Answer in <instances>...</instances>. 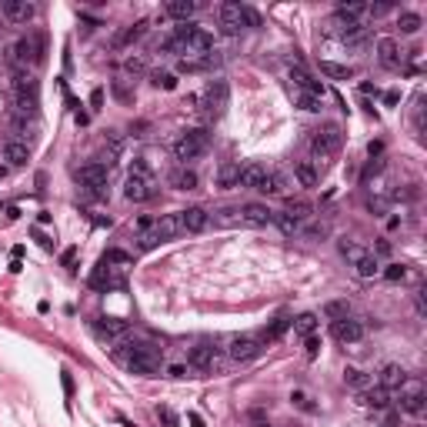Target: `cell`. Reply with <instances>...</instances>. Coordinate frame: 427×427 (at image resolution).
Segmentation results:
<instances>
[{
  "label": "cell",
  "instance_id": "2e32d148",
  "mask_svg": "<svg viewBox=\"0 0 427 427\" xmlns=\"http://www.w3.org/2000/svg\"><path fill=\"white\" fill-rule=\"evenodd\" d=\"M180 214V227H184V234H201L210 227V214L204 210V207H187V210H177Z\"/></svg>",
  "mask_w": 427,
  "mask_h": 427
},
{
  "label": "cell",
  "instance_id": "bcb514c9",
  "mask_svg": "<svg viewBox=\"0 0 427 427\" xmlns=\"http://www.w3.org/2000/svg\"><path fill=\"white\" fill-rule=\"evenodd\" d=\"M317 351H321V341H317V337L310 334V337H307V357L314 361V357H317Z\"/></svg>",
  "mask_w": 427,
  "mask_h": 427
},
{
  "label": "cell",
  "instance_id": "d6a6232c",
  "mask_svg": "<svg viewBox=\"0 0 427 427\" xmlns=\"http://www.w3.org/2000/svg\"><path fill=\"white\" fill-rule=\"evenodd\" d=\"M210 224H214V227H234V224H244V221H241V207H224V210L210 214Z\"/></svg>",
  "mask_w": 427,
  "mask_h": 427
},
{
  "label": "cell",
  "instance_id": "5bb4252c",
  "mask_svg": "<svg viewBox=\"0 0 427 427\" xmlns=\"http://www.w3.org/2000/svg\"><path fill=\"white\" fill-rule=\"evenodd\" d=\"M330 334L341 344H357L364 337V324L357 317H341V321H330Z\"/></svg>",
  "mask_w": 427,
  "mask_h": 427
},
{
  "label": "cell",
  "instance_id": "f546056e",
  "mask_svg": "<svg viewBox=\"0 0 427 427\" xmlns=\"http://www.w3.org/2000/svg\"><path fill=\"white\" fill-rule=\"evenodd\" d=\"M321 74L330 77V80H354V67L334 64V60H321Z\"/></svg>",
  "mask_w": 427,
  "mask_h": 427
},
{
  "label": "cell",
  "instance_id": "74e56055",
  "mask_svg": "<svg viewBox=\"0 0 427 427\" xmlns=\"http://www.w3.org/2000/svg\"><path fill=\"white\" fill-rule=\"evenodd\" d=\"M324 314H327V321H341V317H351V304L347 301H330L324 307Z\"/></svg>",
  "mask_w": 427,
  "mask_h": 427
},
{
  "label": "cell",
  "instance_id": "4dcf8cb0",
  "mask_svg": "<svg viewBox=\"0 0 427 427\" xmlns=\"http://www.w3.org/2000/svg\"><path fill=\"white\" fill-rule=\"evenodd\" d=\"M354 271H357V277H364V280H371V277H377L380 274V260H377L374 254L367 251L357 264H354Z\"/></svg>",
  "mask_w": 427,
  "mask_h": 427
},
{
  "label": "cell",
  "instance_id": "ba28073f",
  "mask_svg": "<svg viewBox=\"0 0 427 427\" xmlns=\"http://www.w3.org/2000/svg\"><path fill=\"white\" fill-rule=\"evenodd\" d=\"M221 354H224V347L217 341H197L191 347V354H187V364H191L194 374H210V371H217Z\"/></svg>",
  "mask_w": 427,
  "mask_h": 427
},
{
  "label": "cell",
  "instance_id": "60d3db41",
  "mask_svg": "<svg viewBox=\"0 0 427 427\" xmlns=\"http://www.w3.org/2000/svg\"><path fill=\"white\" fill-rule=\"evenodd\" d=\"M164 374H167V377H197L194 371H191V364H184V361H177V364H167V367H164Z\"/></svg>",
  "mask_w": 427,
  "mask_h": 427
},
{
  "label": "cell",
  "instance_id": "f1b7e54d",
  "mask_svg": "<svg viewBox=\"0 0 427 427\" xmlns=\"http://www.w3.org/2000/svg\"><path fill=\"white\" fill-rule=\"evenodd\" d=\"M291 97H294V103H297L301 110H307V114H317V110L324 107V97L307 94V90H297V87H291Z\"/></svg>",
  "mask_w": 427,
  "mask_h": 427
},
{
  "label": "cell",
  "instance_id": "9a60e30c",
  "mask_svg": "<svg viewBox=\"0 0 427 427\" xmlns=\"http://www.w3.org/2000/svg\"><path fill=\"white\" fill-rule=\"evenodd\" d=\"M377 60H380V67H387V71H401L404 67V51L398 47L394 37L377 40Z\"/></svg>",
  "mask_w": 427,
  "mask_h": 427
},
{
  "label": "cell",
  "instance_id": "9c48e42d",
  "mask_svg": "<svg viewBox=\"0 0 427 427\" xmlns=\"http://www.w3.org/2000/svg\"><path fill=\"white\" fill-rule=\"evenodd\" d=\"M154 194H157V184H154L147 164H134V171H130V177H127V184H124V197L141 204V201H151Z\"/></svg>",
  "mask_w": 427,
  "mask_h": 427
},
{
  "label": "cell",
  "instance_id": "d4e9b609",
  "mask_svg": "<svg viewBox=\"0 0 427 427\" xmlns=\"http://www.w3.org/2000/svg\"><path fill=\"white\" fill-rule=\"evenodd\" d=\"M144 34H147V21H137V24L124 27V30L114 37V51H124V47H130V44H137Z\"/></svg>",
  "mask_w": 427,
  "mask_h": 427
},
{
  "label": "cell",
  "instance_id": "c3c4849f",
  "mask_svg": "<svg viewBox=\"0 0 427 427\" xmlns=\"http://www.w3.org/2000/svg\"><path fill=\"white\" fill-rule=\"evenodd\" d=\"M254 427H271L267 421H254Z\"/></svg>",
  "mask_w": 427,
  "mask_h": 427
},
{
  "label": "cell",
  "instance_id": "7bdbcfd3",
  "mask_svg": "<svg viewBox=\"0 0 427 427\" xmlns=\"http://www.w3.org/2000/svg\"><path fill=\"white\" fill-rule=\"evenodd\" d=\"M144 67H147V64H144V57H127V60H124V71H127V74H141Z\"/></svg>",
  "mask_w": 427,
  "mask_h": 427
},
{
  "label": "cell",
  "instance_id": "7c38bea8",
  "mask_svg": "<svg viewBox=\"0 0 427 427\" xmlns=\"http://www.w3.org/2000/svg\"><path fill=\"white\" fill-rule=\"evenodd\" d=\"M424 401H427V394H424V387L421 384H404L401 391H398V407H401L404 414H424Z\"/></svg>",
  "mask_w": 427,
  "mask_h": 427
},
{
  "label": "cell",
  "instance_id": "4316f807",
  "mask_svg": "<svg viewBox=\"0 0 427 427\" xmlns=\"http://www.w3.org/2000/svg\"><path fill=\"white\" fill-rule=\"evenodd\" d=\"M164 14H167V17H174V21H184V24H187V21L197 14V3H194V0H171V3L164 7Z\"/></svg>",
  "mask_w": 427,
  "mask_h": 427
},
{
  "label": "cell",
  "instance_id": "cb8c5ba5",
  "mask_svg": "<svg viewBox=\"0 0 427 427\" xmlns=\"http://www.w3.org/2000/svg\"><path fill=\"white\" fill-rule=\"evenodd\" d=\"M3 160L10 164V167H24L27 160H30V144H24V141H7L3 144Z\"/></svg>",
  "mask_w": 427,
  "mask_h": 427
},
{
  "label": "cell",
  "instance_id": "e575fe53",
  "mask_svg": "<svg viewBox=\"0 0 427 427\" xmlns=\"http://www.w3.org/2000/svg\"><path fill=\"white\" fill-rule=\"evenodd\" d=\"M271 224H277L280 230H284V234H287V237L301 234V221H294V217H291L287 210H277V214H274V221H271Z\"/></svg>",
  "mask_w": 427,
  "mask_h": 427
},
{
  "label": "cell",
  "instance_id": "8992f818",
  "mask_svg": "<svg viewBox=\"0 0 427 427\" xmlns=\"http://www.w3.org/2000/svg\"><path fill=\"white\" fill-rule=\"evenodd\" d=\"M341 144H344V137H341V127L337 124H324L314 130V137H310V151H314V164H321L324 167L327 157H334V154L341 151Z\"/></svg>",
  "mask_w": 427,
  "mask_h": 427
},
{
  "label": "cell",
  "instance_id": "ffe728a7",
  "mask_svg": "<svg viewBox=\"0 0 427 427\" xmlns=\"http://www.w3.org/2000/svg\"><path fill=\"white\" fill-rule=\"evenodd\" d=\"M404 384H407V371H404L401 364H387V367H380V374H377V387H384V391H401Z\"/></svg>",
  "mask_w": 427,
  "mask_h": 427
},
{
  "label": "cell",
  "instance_id": "ac0fdd59",
  "mask_svg": "<svg viewBox=\"0 0 427 427\" xmlns=\"http://www.w3.org/2000/svg\"><path fill=\"white\" fill-rule=\"evenodd\" d=\"M241 221L251 227H267L274 221V210H271L267 204H244V207H241Z\"/></svg>",
  "mask_w": 427,
  "mask_h": 427
},
{
  "label": "cell",
  "instance_id": "b9f144b4",
  "mask_svg": "<svg viewBox=\"0 0 427 427\" xmlns=\"http://www.w3.org/2000/svg\"><path fill=\"white\" fill-rule=\"evenodd\" d=\"M384 277H387V280H404V277H407V267H404V264H387Z\"/></svg>",
  "mask_w": 427,
  "mask_h": 427
},
{
  "label": "cell",
  "instance_id": "52a82bcc",
  "mask_svg": "<svg viewBox=\"0 0 427 427\" xmlns=\"http://www.w3.org/2000/svg\"><path fill=\"white\" fill-rule=\"evenodd\" d=\"M7 57H10V64H14L17 71H27V67L40 64V57H44V40H40V34H30V37L14 40V47H10Z\"/></svg>",
  "mask_w": 427,
  "mask_h": 427
},
{
  "label": "cell",
  "instance_id": "1f68e13d",
  "mask_svg": "<svg viewBox=\"0 0 427 427\" xmlns=\"http://www.w3.org/2000/svg\"><path fill=\"white\" fill-rule=\"evenodd\" d=\"M237 180H241V164H224V167L217 171V187H221V191L237 187Z\"/></svg>",
  "mask_w": 427,
  "mask_h": 427
},
{
  "label": "cell",
  "instance_id": "d590c367",
  "mask_svg": "<svg viewBox=\"0 0 427 427\" xmlns=\"http://www.w3.org/2000/svg\"><path fill=\"white\" fill-rule=\"evenodd\" d=\"M344 384H351V387H357V391H364V387L374 384V377H367L364 371H357V367H347V371H344Z\"/></svg>",
  "mask_w": 427,
  "mask_h": 427
},
{
  "label": "cell",
  "instance_id": "44dd1931",
  "mask_svg": "<svg viewBox=\"0 0 427 427\" xmlns=\"http://www.w3.org/2000/svg\"><path fill=\"white\" fill-rule=\"evenodd\" d=\"M127 321H121V317H97V324H94V330H97V337L101 341H121L127 334Z\"/></svg>",
  "mask_w": 427,
  "mask_h": 427
},
{
  "label": "cell",
  "instance_id": "603a6c76",
  "mask_svg": "<svg viewBox=\"0 0 427 427\" xmlns=\"http://www.w3.org/2000/svg\"><path fill=\"white\" fill-rule=\"evenodd\" d=\"M157 227V237H160V244H167V241H174L184 234V227H180V214H164V217H157L154 221Z\"/></svg>",
  "mask_w": 427,
  "mask_h": 427
},
{
  "label": "cell",
  "instance_id": "83f0119b",
  "mask_svg": "<svg viewBox=\"0 0 427 427\" xmlns=\"http://www.w3.org/2000/svg\"><path fill=\"white\" fill-rule=\"evenodd\" d=\"M167 184H171L174 191H194V187H197V174H194L191 167H177L174 174L167 177Z\"/></svg>",
  "mask_w": 427,
  "mask_h": 427
},
{
  "label": "cell",
  "instance_id": "30bf717a",
  "mask_svg": "<svg viewBox=\"0 0 427 427\" xmlns=\"http://www.w3.org/2000/svg\"><path fill=\"white\" fill-rule=\"evenodd\" d=\"M227 101H230L227 80H210L207 90H204V97H201V114L207 121H217V117L227 110Z\"/></svg>",
  "mask_w": 427,
  "mask_h": 427
},
{
  "label": "cell",
  "instance_id": "7a4b0ae2",
  "mask_svg": "<svg viewBox=\"0 0 427 427\" xmlns=\"http://www.w3.org/2000/svg\"><path fill=\"white\" fill-rule=\"evenodd\" d=\"M164 51L184 53L180 60H204V57H210V51H214V37L194 24H180L174 34L164 40Z\"/></svg>",
  "mask_w": 427,
  "mask_h": 427
},
{
  "label": "cell",
  "instance_id": "8fae6325",
  "mask_svg": "<svg viewBox=\"0 0 427 427\" xmlns=\"http://www.w3.org/2000/svg\"><path fill=\"white\" fill-rule=\"evenodd\" d=\"M224 351H227L230 361L247 364V361H254V357H260V351H264V341H260L257 334H234V337L227 341Z\"/></svg>",
  "mask_w": 427,
  "mask_h": 427
},
{
  "label": "cell",
  "instance_id": "5b68a950",
  "mask_svg": "<svg viewBox=\"0 0 427 427\" xmlns=\"http://www.w3.org/2000/svg\"><path fill=\"white\" fill-rule=\"evenodd\" d=\"M247 27H260V17L254 14L247 3H234V0L221 3V30H224L227 37H237Z\"/></svg>",
  "mask_w": 427,
  "mask_h": 427
},
{
  "label": "cell",
  "instance_id": "8d00e7d4",
  "mask_svg": "<svg viewBox=\"0 0 427 427\" xmlns=\"http://www.w3.org/2000/svg\"><path fill=\"white\" fill-rule=\"evenodd\" d=\"M291 327H294L301 337H310V334L317 330V317H314V314H301L297 321H291Z\"/></svg>",
  "mask_w": 427,
  "mask_h": 427
},
{
  "label": "cell",
  "instance_id": "ee69618b",
  "mask_svg": "<svg viewBox=\"0 0 427 427\" xmlns=\"http://www.w3.org/2000/svg\"><path fill=\"white\" fill-rule=\"evenodd\" d=\"M154 84H157V87H164V90H174L177 77L174 74H157V77H154Z\"/></svg>",
  "mask_w": 427,
  "mask_h": 427
},
{
  "label": "cell",
  "instance_id": "7402d4cb",
  "mask_svg": "<svg viewBox=\"0 0 427 427\" xmlns=\"http://www.w3.org/2000/svg\"><path fill=\"white\" fill-rule=\"evenodd\" d=\"M357 404L361 407H374V411H384V407H391V391H384V387H364V391H357Z\"/></svg>",
  "mask_w": 427,
  "mask_h": 427
},
{
  "label": "cell",
  "instance_id": "f35d334b",
  "mask_svg": "<svg viewBox=\"0 0 427 427\" xmlns=\"http://www.w3.org/2000/svg\"><path fill=\"white\" fill-rule=\"evenodd\" d=\"M287 214H291L294 221H301V224H304V221L314 214V207H310V204H304V201H297V204L291 201V204H287Z\"/></svg>",
  "mask_w": 427,
  "mask_h": 427
},
{
  "label": "cell",
  "instance_id": "277c9868",
  "mask_svg": "<svg viewBox=\"0 0 427 427\" xmlns=\"http://www.w3.org/2000/svg\"><path fill=\"white\" fill-rule=\"evenodd\" d=\"M207 151H210V130H207V127H191V130H184L174 141V157L184 167H187L191 160L204 157Z\"/></svg>",
  "mask_w": 427,
  "mask_h": 427
},
{
  "label": "cell",
  "instance_id": "ab89813d",
  "mask_svg": "<svg viewBox=\"0 0 427 427\" xmlns=\"http://www.w3.org/2000/svg\"><path fill=\"white\" fill-rule=\"evenodd\" d=\"M341 254H344L351 264H357V260L367 254V247H361V244H354V241H341Z\"/></svg>",
  "mask_w": 427,
  "mask_h": 427
},
{
  "label": "cell",
  "instance_id": "836d02e7",
  "mask_svg": "<svg viewBox=\"0 0 427 427\" xmlns=\"http://www.w3.org/2000/svg\"><path fill=\"white\" fill-rule=\"evenodd\" d=\"M424 27V21H421V14H411V10H404V14H398V30L401 34H417Z\"/></svg>",
  "mask_w": 427,
  "mask_h": 427
},
{
  "label": "cell",
  "instance_id": "d6986e66",
  "mask_svg": "<svg viewBox=\"0 0 427 427\" xmlns=\"http://www.w3.org/2000/svg\"><path fill=\"white\" fill-rule=\"evenodd\" d=\"M3 14L14 21V24H30L37 17V7L30 0H3Z\"/></svg>",
  "mask_w": 427,
  "mask_h": 427
},
{
  "label": "cell",
  "instance_id": "3957f363",
  "mask_svg": "<svg viewBox=\"0 0 427 427\" xmlns=\"http://www.w3.org/2000/svg\"><path fill=\"white\" fill-rule=\"evenodd\" d=\"M127 267H130V254L107 251L90 274V287L94 291H121L127 284Z\"/></svg>",
  "mask_w": 427,
  "mask_h": 427
},
{
  "label": "cell",
  "instance_id": "f6af8a7d",
  "mask_svg": "<svg viewBox=\"0 0 427 427\" xmlns=\"http://www.w3.org/2000/svg\"><path fill=\"white\" fill-rule=\"evenodd\" d=\"M291 401L297 404V407H301V411H314V404H310V398H307V394H304V391H294V394H291Z\"/></svg>",
  "mask_w": 427,
  "mask_h": 427
},
{
  "label": "cell",
  "instance_id": "e0dca14e",
  "mask_svg": "<svg viewBox=\"0 0 427 427\" xmlns=\"http://www.w3.org/2000/svg\"><path fill=\"white\" fill-rule=\"evenodd\" d=\"M321 174H324V167H321V164H314L310 157L294 160V177H297V184H301V187H317V184H321Z\"/></svg>",
  "mask_w": 427,
  "mask_h": 427
},
{
  "label": "cell",
  "instance_id": "484cf974",
  "mask_svg": "<svg viewBox=\"0 0 427 427\" xmlns=\"http://www.w3.org/2000/svg\"><path fill=\"white\" fill-rule=\"evenodd\" d=\"M287 330H291V317H287V314H280V317H274V321L264 327L257 337H260V341H264V347H267V344H274L277 337H284Z\"/></svg>",
  "mask_w": 427,
  "mask_h": 427
},
{
  "label": "cell",
  "instance_id": "6da1fadb",
  "mask_svg": "<svg viewBox=\"0 0 427 427\" xmlns=\"http://www.w3.org/2000/svg\"><path fill=\"white\" fill-rule=\"evenodd\" d=\"M114 361L121 367H127L130 374H141V377H157L164 371V351H160V344H154L147 337L121 341L114 347Z\"/></svg>",
  "mask_w": 427,
  "mask_h": 427
},
{
  "label": "cell",
  "instance_id": "7dc6e473",
  "mask_svg": "<svg viewBox=\"0 0 427 427\" xmlns=\"http://www.w3.org/2000/svg\"><path fill=\"white\" fill-rule=\"evenodd\" d=\"M187 421H191V427H204V421H201V417H197V414H191Z\"/></svg>",
  "mask_w": 427,
  "mask_h": 427
},
{
  "label": "cell",
  "instance_id": "4fadbf2b",
  "mask_svg": "<svg viewBox=\"0 0 427 427\" xmlns=\"http://www.w3.org/2000/svg\"><path fill=\"white\" fill-rule=\"evenodd\" d=\"M107 174H110V167L101 164V160H90V164H84L80 167V184L87 187V191H94V194H103V187H107Z\"/></svg>",
  "mask_w": 427,
  "mask_h": 427
}]
</instances>
